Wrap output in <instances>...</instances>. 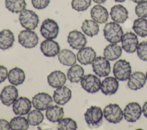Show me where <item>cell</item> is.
I'll return each instance as SVG.
<instances>
[{
    "label": "cell",
    "mask_w": 147,
    "mask_h": 130,
    "mask_svg": "<svg viewBox=\"0 0 147 130\" xmlns=\"http://www.w3.org/2000/svg\"><path fill=\"white\" fill-rule=\"evenodd\" d=\"M85 121L90 128H97L103 123V113L100 107L92 105L84 114Z\"/></svg>",
    "instance_id": "1"
},
{
    "label": "cell",
    "mask_w": 147,
    "mask_h": 130,
    "mask_svg": "<svg viewBox=\"0 0 147 130\" xmlns=\"http://www.w3.org/2000/svg\"><path fill=\"white\" fill-rule=\"evenodd\" d=\"M122 48L127 53H134L138 45L137 35L131 32H126L123 34L121 39Z\"/></svg>",
    "instance_id": "13"
},
{
    "label": "cell",
    "mask_w": 147,
    "mask_h": 130,
    "mask_svg": "<svg viewBox=\"0 0 147 130\" xmlns=\"http://www.w3.org/2000/svg\"><path fill=\"white\" fill-rule=\"evenodd\" d=\"M37 34L32 30H21L18 35V41L20 45L26 49L34 48L38 43Z\"/></svg>",
    "instance_id": "7"
},
{
    "label": "cell",
    "mask_w": 147,
    "mask_h": 130,
    "mask_svg": "<svg viewBox=\"0 0 147 130\" xmlns=\"http://www.w3.org/2000/svg\"><path fill=\"white\" fill-rule=\"evenodd\" d=\"M131 72V68L130 63L125 60L120 59L114 64L113 72L118 80L123 81L128 80Z\"/></svg>",
    "instance_id": "4"
},
{
    "label": "cell",
    "mask_w": 147,
    "mask_h": 130,
    "mask_svg": "<svg viewBox=\"0 0 147 130\" xmlns=\"http://www.w3.org/2000/svg\"><path fill=\"white\" fill-rule=\"evenodd\" d=\"M6 8L13 13H19L25 9L26 3L25 0H5Z\"/></svg>",
    "instance_id": "32"
},
{
    "label": "cell",
    "mask_w": 147,
    "mask_h": 130,
    "mask_svg": "<svg viewBox=\"0 0 147 130\" xmlns=\"http://www.w3.org/2000/svg\"><path fill=\"white\" fill-rule=\"evenodd\" d=\"M90 15L94 21L100 24L106 23L109 18L107 10L100 5L94 6L90 10Z\"/></svg>",
    "instance_id": "22"
},
{
    "label": "cell",
    "mask_w": 147,
    "mask_h": 130,
    "mask_svg": "<svg viewBox=\"0 0 147 130\" xmlns=\"http://www.w3.org/2000/svg\"><path fill=\"white\" fill-rule=\"evenodd\" d=\"M32 103L35 109L44 111L52 105L53 99L48 93L40 92L32 97Z\"/></svg>",
    "instance_id": "11"
},
{
    "label": "cell",
    "mask_w": 147,
    "mask_h": 130,
    "mask_svg": "<svg viewBox=\"0 0 147 130\" xmlns=\"http://www.w3.org/2000/svg\"><path fill=\"white\" fill-rule=\"evenodd\" d=\"M84 70L79 64H74L68 69L67 73L68 79L71 82L78 83L84 76Z\"/></svg>",
    "instance_id": "27"
},
{
    "label": "cell",
    "mask_w": 147,
    "mask_h": 130,
    "mask_svg": "<svg viewBox=\"0 0 147 130\" xmlns=\"http://www.w3.org/2000/svg\"><path fill=\"white\" fill-rule=\"evenodd\" d=\"M119 82L118 80L114 77H106L101 82V92L106 96L115 94L118 89Z\"/></svg>",
    "instance_id": "20"
},
{
    "label": "cell",
    "mask_w": 147,
    "mask_h": 130,
    "mask_svg": "<svg viewBox=\"0 0 147 130\" xmlns=\"http://www.w3.org/2000/svg\"><path fill=\"white\" fill-rule=\"evenodd\" d=\"M123 34L122 27L118 23L110 22L105 25L103 35L105 39L110 43L117 44L121 41Z\"/></svg>",
    "instance_id": "2"
},
{
    "label": "cell",
    "mask_w": 147,
    "mask_h": 130,
    "mask_svg": "<svg viewBox=\"0 0 147 130\" xmlns=\"http://www.w3.org/2000/svg\"><path fill=\"white\" fill-rule=\"evenodd\" d=\"M96 56L95 51L90 46L84 47L79 50L76 54L78 61L82 65L92 64Z\"/></svg>",
    "instance_id": "17"
},
{
    "label": "cell",
    "mask_w": 147,
    "mask_h": 130,
    "mask_svg": "<svg viewBox=\"0 0 147 130\" xmlns=\"http://www.w3.org/2000/svg\"><path fill=\"white\" fill-rule=\"evenodd\" d=\"M81 29L86 36L92 37L98 34L99 26L93 19H85L82 23Z\"/></svg>",
    "instance_id": "30"
},
{
    "label": "cell",
    "mask_w": 147,
    "mask_h": 130,
    "mask_svg": "<svg viewBox=\"0 0 147 130\" xmlns=\"http://www.w3.org/2000/svg\"><path fill=\"white\" fill-rule=\"evenodd\" d=\"M135 13L140 18H147V1L138 3L135 7Z\"/></svg>",
    "instance_id": "38"
},
{
    "label": "cell",
    "mask_w": 147,
    "mask_h": 130,
    "mask_svg": "<svg viewBox=\"0 0 147 130\" xmlns=\"http://www.w3.org/2000/svg\"><path fill=\"white\" fill-rule=\"evenodd\" d=\"M45 115L47 119L51 122H59L63 118L64 112L63 108L57 105H52L46 110Z\"/></svg>",
    "instance_id": "28"
},
{
    "label": "cell",
    "mask_w": 147,
    "mask_h": 130,
    "mask_svg": "<svg viewBox=\"0 0 147 130\" xmlns=\"http://www.w3.org/2000/svg\"><path fill=\"white\" fill-rule=\"evenodd\" d=\"M132 29L135 33L141 37L147 36V19L144 18H138L133 22Z\"/></svg>",
    "instance_id": "31"
},
{
    "label": "cell",
    "mask_w": 147,
    "mask_h": 130,
    "mask_svg": "<svg viewBox=\"0 0 147 130\" xmlns=\"http://www.w3.org/2000/svg\"><path fill=\"white\" fill-rule=\"evenodd\" d=\"M8 72H9L5 66L0 65V83L5 81L7 78Z\"/></svg>",
    "instance_id": "40"
},
{
    "label": "cell",
    "mask_w": 147,
    "mask_h": 130,
    "mask_svg": "<svg viewBox=\"0 0 147 130\" xmlns=\"http://www.w3.org/2000/svg\"><path fill=\"white\" fill-rule=\"evenodd\" d=\"M13 33L9 29H3L0 31V49L5 50L10 48L14 42Z\"/></svg>",
    "instance_id": "25"
},
{
    "label": "cell",
    "mask_w": 147,
    "mask_h": 130,
    "mask_svg": "<svg viewBox=\"0 0 147 130\" xmlns=\"http://www.w3.org/2000/svg\"><path fill=\"white\" fill-rule=\"evenodd\" d=\"M19 21L24 28L33 30L38 26L39 17L33 10L25 9L20 13Z\"/></svg>",
    "instance_id": "3"
},
{
    "label": "cell",
    "mask_w": 147,
    "mask_h": 130,
    "mask_svg": "<svg viewBox=\"0 0 147 130\" xmlns=\"http://www.w3.org/2000/svg\"><path fill=\"white\" fill-rule=\"evenodd\" d=\"M8 81L13 85L18 86L22 84L25 80L24 71L18 67L12 68L8 72Z\"/></svg>",
    "instance_id": "24"
},
{
    "label": "cell",
    "mask_w": 147,
    "mask_h": 130,
    "mask_svg": "<svg viewBox=\"0 0 147 130\" xmlns=\"http://www.w3.org/2000/svg\"><path fill=\"white\" fill-rule=\"evenodd\" d=\"M72 97V92L65 86L57 88L53 92V100L58 105H64L67 103Z\"/></svg>",
    "instance_id": "19"
},
{
    "label": "cell",
    "mask_w": 147,
    "mask_h": 130,
    "mask_svg": "<svg viewBox=\"0 0 147 130\" xmlns=\"http://www.w3.org/2000/svg\"><path fill=\"white\" fill-rule=\"evenodd\" d=\"M32 4L36 9L41 10L46 8L50 3V0H31Z\"/></svg>",
    "instance_id": "39"
},
{
    "label": "cell",
    "mask_w": 147,
    "mask_h": 130,
    "mask_svg": "<svg viewBox=\"0 0 147 130\" xmlns=\"http://www.w3.org/2000/svg\"><path fill=\"white\" fill-rule=\"evenodd\" d=\"M59 31V27L57 23L51 18L44 19L40 29L41 36L45 39H55L58 36Z\"/></svg>",
    "instance_id": "6"
},
{
    "label": "cell",
    "mask_w": 147,
    "mask_h": 130,
    "mask_svg": "<svg viewBox=\"0 0 147 130\" xmlns=\"http://www.w3.org/2000/svg\"><path fill=\"white\" fill-rule=\"evenodd\" d=\"M10 126L12 130H26L29 128V124L25 117L19 115L11 119Z\"/></svg>",
    "instance_id": "33"
},
{
    "label": "cell",
    "mask_w": 147,
    "mask_h": 130,
    "mask_svg": "<svg viewBox=\"0 0 147 130\" xmlns=\"http://www.w3.org/2000/svg\"><path fill=\"white\" fill-rule=\"evenodd\" d=\"M82 88L90 93H95L100 89L101 81L99 77L92 74H88L80 80Z\"/></svg>",
    "instance_id": "8"
},
{
    "label": "cell",
    "mask_w": 147,
    "mask_h": 130,
    "mask_svg": "<svg viewBox=\"0 0 147 130\" xmlns=\"http://www.w3.org/2000/svg\"><path fill=\"white\" fill-rule=\"evenodd\" d=\"M60 48L57 42L52 39H46L40 44V50L42 54L48 57H53L57 56Z\"/></svg>",
    "instance_id": "16"
},
{
    "label": "cell",
    "mask_w": 147,
    "mask_h": 130,
    "mask_svg": "<svg viewBox=\"0 0 147 130\" xmlns=\"http://www.w3.org/2000/svg\"><path fill=\"white\" fill-rule=\"evenodd\" d=\"M142 112L144 116L147 119V101L145 102L142 106Z\"/></svg>",
    "instance_id": "42"
},
{
    "label": "cell",
    "mask_w": 147,
    "mask_h": 130,
    "mask_svg": "<svg viewBox=\"0 0 147 130\" xmlns=\"http://www.w3.org/2000/svg\"><path fill=\"white\" fill-rule=\"evenodd\" d=\"M47 81L51 86L57 88L65 84L67 77L64 72L60 70H55L48 75Z\"/></svg>",
    "instance_id": "23"
},
{
    "label": "cell",
    "mask_w": 147,
    "mask_h": 130,
    "mask_svg": "<svg viewBox=\"0 0 147 130\" xmlns=\"http://www.w3.org/2000/svg\"><path fill=\"white\" fill-rule=\"evenodd\" d=\"M10 129V122L7 120L1 119H0V130H9Z\"/></svg>",
    "instance_id": "41"
},
{
    "label": "cell",
    "mask_w": 147,
    "mask_h": 130,
    "mask_svg": "<svg viewBox=\"0 0 147 130\" xmlns=\"http://www.w3.org/2000/svg\"><path fill=\"white\" fill-rule=\"evenodd\" d=\"M32 102L26 97H20L13 104V111L16 115H25L32 108Z\"/></svg>",
    "instance_id": "15"
},
{
    "label": "cell",
    "mask_w": 147,
    "mask_h": 130,
    "mask_svg": "<svg viewBox=\"0 0 147 130\" xmlns=\"http://www.w3.org/2000/svg\"><path fill=\"white\" fill-rule=\"evenodd\" d=\"M93 72L99 77H106L111 72L110 63L105 57L98 56L92 63Z\"/></svg>",
    "instance_id": "9"
},
{
    "label": "cell",
    "mask_w": 147,
    "mask_h": 130,
    "mask_svg": "<svg viewBox=\"0 0 147 130\" xmlns=\"http://www.w3.org/2000/svg\"><path fill=\"white\" fill-rule=\"evenodd\" d=\"M115 2H125L126 0H114Z\"/></svg>",
    "instance_id": "45"
},
{
    "label": "cell",
    "mask_w": 147,
    "mask_h": 130,
    "mask_svg": "<svg viewBox=\"0 0 147 130\" xmlns=\"http://www.w3.org/2000/svg\"><path fill=\"white\" fill-rule=\"evenodd\" d=\"M141 105L137 102H131L127 104L123 111L125 119L129 123L136 122L141 117L142 114Z\"/></svg>",
    "instance_id": "10"
},
{
    "label": "cell",
    "mask_w": 147,
    "mask_h": 130,
    "mask_svg": "<svg viewBox=\"0 0 147 130\" xmlns=\"http://www.w3.org/2000/svg\"><path fill=\"white\" fill-rule=\"evenodd\" d=\"M44 119V115L40 110L36 109L30 111L28 113L27 120L29 124L32 126H36L42 123Z\"/></svg>",
    "instance_id": "34"
},
{
    "label": "cell",
    "mask_w": 147,
    "mask_h": 130,
    "mask_svg": "<svg viewBox=\"0 0 147 130\" xmlns=\"http://www.w3.org/2000/svg\"><path fill=\"white\" fill-rule=\"evenodd\" d=\"M77 128L76 122L70 117L61 119L57 125V129L59 130H75Z\"/></svg>",
    "instance_id": "35"
},
{
    "label": "cell",
    "mask_w": 147,
    "mask_h": 130,
    "mask_svg": "<svg viewBox=\"0 0 147 130\" xmlns=\"http://www.w3.org/2000/svg\"><path fill=\"white\" fill-rule=\"evenodd\" d=\"M131 1H133V2H134V3H140V2H142V1H144V0H131Z\"/></svg>",
    "instance_id": "44"
},
{
    "label": "cell",
    "mask_w": 147,
    "mask_h": 130,
    "mask_svg": "<svg viewBox=\"0 0 147 130\" xmlns=\"http://www.w3.org/2000/svg\"><path fill=\"white\" fill-rule=\"evenodd\" d=\"M18 92L17 88L13 85L5 86L0 93V100L2 103L6 106H10L17 99Z\"/></svg>",
    "instance_id": "14"
},
{
    "label": "cell",
    "mask_w": 147,
    "mask_h": 130,
    "mask_svg": "<svg viewBox=\"0 0 147 130\" xmlns=\"http://www.w3.org/2000/svg\"><path fill=\"white\" fill-rule=\"evenodd\" d=\"M136 50L139 58L142 61H147V41H143L140 42Z\"/></svg>",
    "instance_id": "37"
},
{
    "label": "cell",
    "mask_w": 147,
    "mask_h": 130,
    "mask_svg": "<svg viewBox=\"0 0 147 130\" xmlns=\"http://www.w3.org/2000/svg\"><path fill=\"white\" fill-rule=\"evenodd\" d=\"M146 80H147V72L146 73Z\"/></svg>",
    "instance_id": "46"
},
{
    "label": "cell",
    "mask_w": 147,
    "mask_h": 130,
    "mask_svg": "<svg viewBox=\"0 0 147 130\" xmlns=\"http://www.w3.org/2000/svg\"><path fill=\"white\" fill-rule=\"evenodd\" d=\"M129 13L125 7L122 5H115L110 10L111 18L118 23H123L128 18Z\"/></svg>",
    "instance_id": "21"
},
{
    "label": "cell",
    "mask_w": 147,
    "mask_h": 130,
    "mask_svg": "<svg viewBox=\"0 0 147 130\" xmlns=\"http://www.w3.org/2000/svg\"><path fill=\"white\" fill-rule=\"evenodd\" d=\"M146 76L141 72H134L130 74L128 81L127 86L133 90H137L144 87L146 83Z\"/></svg>",
    "instance_id": "18"
},
{
    "label": "cell",
    "mask_w": 147,
    "mask_h": 130,
    "mask_svg": "<svg viewBox=\"0 0 147 130\" xmlns=\"http://www.w3.org/2000/svg\"><path fill=\"white\" fill-rule=\"evenodd\" d=\"M67 42L73 49L80 50L86 45L87 38L85 35L81 31L74 30L68 33Z\"/></svg>",
    "instance_id": "12"
},
{
    "label": "cell",
    "mask_w": 147,
    "mask_h": 130,
    "mask_svg": "<svg viewBox=\"0 0 147 130\" xmlns=\"http://www.w3.org/2000/svg\"><path fill=\"white\" fill-rule=\"evenodd\" d=\"M95 3H98V4H101V3H105L106 0H92Z\"/></svg>",
    "instance_id": "43"
},
{
    "label": "cell",
    "mask_w": 147,
    "mask_h": 130,
    "mask_svg": "<svg viewBox=\"0 0 147 130\" xmlns=\"http://www.w3.org/2000/svg\"><path fill=\"white\" fill-rule=\"evenodd\" d=\"M91 0H72L71 7L77 11L86 10L91 5Z\"/></svg>",
    "instance_id": "36"
},
{
    "label": "cell",
    "mask_w": 147,
    "mask_h": 130,
    "mask_svg": "<svg viewBox=\"0 0 147 130\" xmlns=\"http://www.w3.org/2000/svg\"><path fill=\"white\" fill-rule=\"evenodd\" d=\"M122 48L117 44L111 43L107 45L103 50V56L109 61H114L121 56Z\"/></svg>",
    "instance_id": "26"
},
{
    "label": "cell",
    "mask_w": 147,
    "mask_h": 130,
    "mask_svg": "<svg viewBox=\"0 0 147 130\" xmlns=\"http://www.w3.org/2000/svg\"><path fill=\"white\" fill-rule=\"evenodd\" d=\"M57 58L61 64L67 66H71L76 62V58L74 53L67 49L60 50L57 54Z\"/></svg>",
    "instance_id": "29"
},
{
    "label": "cell",
    "mask_w": 147,
    "mask_h": 130,
    "mask_svg": "<svg viewBox=\"0 0 147 130\" xmlns=\"http://www.w3.org/2000/svg\"><path fill=\"white\" fill-rule=\"evenodd\" d=\"M103 113L105 119L111 123H118L123 117V111L117 104L107 105L104 108Z\"/></svg>",
    "instance_id": "5"
}]
</instances>
